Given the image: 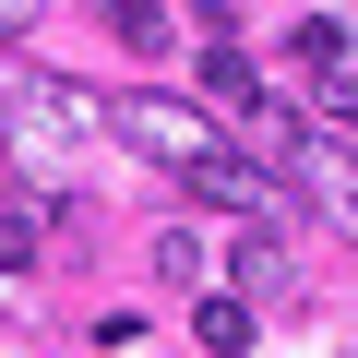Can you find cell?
I'll return each mask as SVG.
<instances>
[{"label": "cell", "instance_id": "obj_1", "mask_svg": "<svg viewBox=\"0 0 358 358\" xmlns=\"http://www.w3.org/2000/svg\"><path fill=\"white\" fill-rule=\"evenodd\" d=\"M108 131H120L131 155H155V167H179V179H192L203 155H227V131H215L203 108H179V96H120V108H108Z\"/></svg>", "mask_w": 358, "mask_h": 358}, {"label": "cell", "instance_id": "obj_2", "mask_svg": "<svg viewBox=\"0 0 358 358\" xmlns=\"http://www.w3.org/2000/svg\"><path fill=\"white\" fill-rule=\"evenodd\" d=\"M275 155H287V179H299V192L322 203V227H334V239H358V143H346V131L287 120V143H275Z\"/></svg>", "mask_w": 358, "mask_h": 358}, {"label": "cell", "instance_id": "obj_3", "mask_svg": "<svg viewBox=\"0 0 358 358\" xmlns=\"http://www.w3.org/2000/svg\"><path fill=\"white\" fill-rule=\"evenodd\" d=\"M13 120H24V131H48V143H72V131H108V108H96V96H72L60 72H13Z\"/></svg>", "mask_w": 358, "mask_h": 358}, {"label": "cell", "instance_id": "obj_4", "mask_svg": "<svg viewBox=\"0 0 358 358\" xmlns=\"http://www.w3.org/2000/svg\"><path fill=\"white\" fill-rule=\"evenodd\" d=\"M192 346L203 358H251V299L239 287H192Z\"/></svg>", "mask_w": 358, "mask_h": 358}, {"label": "cell", "instance_id": "obj_5", "mask_svg": "<svg viewBox=\"0 0 358 358\" xmlns=\"http://www.w3.org/2000/svg\"><path fill=\"white\" fill-rule=\"evenodd\" d=\"M227 275H239V299H287V239H275V227H239Z\"/></svg>", "mask_w": 358, "mask_h": 358}, {"label": "cell", "instance_id": "obj_6", "mask_svg": "<svg viewBox=\"0 0 358 358\" xmlns=\"http://www.w3.org/2000/svg\"><path fill=\"white\" fill-rule=\"evenodd\" d=\"M287 72H346V24L334 13H299L287 24Z\"/></svg>", "mask_w": 358, "mask_h": 358}, {"label": "cell", "instance_id": "obj_7", "mask_svg": "<svg viewBox=\"0 0 358 358\" xmlns=\"http://www.w3.org/2000/svg\"><path fill=\"white\" fill-rule=\"evenodd\" d=\"M203 108H263V72H251V60L227 48V36L203 48Z\"/></svg>", "mask_w": 358, "mask_h": 358}, {"label": "cell", "instance_id": "obj_8", "mask_svg": "<svg viewBox=\"0 0 358 358\" xmlns=\"http://www.w3.org/2000/svg\"><path fill=\"white\" fill-rule=\"evenodd\" d=\"M155 275H167V287H215V263H203L192 227H167V239H155Z\"/></svg>", "mask_w": 358, "mask_h": 358}, {"label": "cell", "instance_id": "obj_9", "mask_svg": "<svg viewBox=\"0 0 358 358\" xmlns=\"http://www.w3.org/2000/svg\"><path fill=\"white\" fill-rule=\"evenodd\" d=\"M96 24H108L120 48H155V36H167V13H155V0H96Z\"/></svg>", "mask_w": 358, "mask_h": 358}, {"label": "cell", "instance_id": "obj_10", "mask_svg": "<svg viewBox=\"0 0 358 358\" xmlns=\"http://www.w3.org/2000/svg\"><path fill=\"white\" fill-rule=\"evenodd\" d=\"M0 263H13V275L36 263V215H24V203H0Z\"/></svg>", "mask_w": 358, "mask_h": 358}, {"label": "cell", "instance_id": "obj_11", "mask_svg": "<svg viewBox=\"0 0 358 358\" xmlns=\"http://www.w3.org/2000/svg\"><path fill=\"white\" fill-rule=\"evenodd\" d=\"M36 13H48V0H0V36H24V24H36Z\"/></svg>", "mask_w": 358, "mask_h": 358}, {"label": "cell", "instance_id": "obj_12", "mask_svg": "<svg viewBox=\"0 0 358 358\" xmlns=\"http://www.w3.org/2000/svg\"><path fill=\"white\" fill-rule=\"evenodd\" d=\"M13 131H24V120H13V72H0V143H13Z\"/></svg>", "mask_w": 358, "mask_h": 358}]
</instances>
